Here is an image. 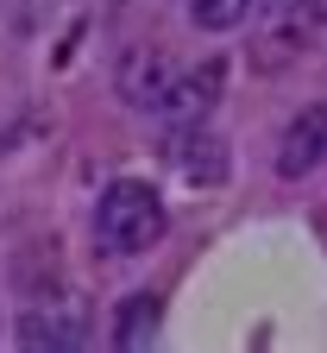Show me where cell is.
Wrapping results in <instances>:
<instances>
[{
  "label": "cell",
  "mask_w": 327,
  "mask_h": 353,
  "mask_svg": "<svg viewBox=\"0 0 327 353\" xmlns=\"http://www.w3.org/2000/svg\"><path fill=\"white\" fill-rule=\"evenodd\" d=\"M170 228V214L158 202L151 183H138V176H114L101 190V208H95V240L107 252H151Z\"/></svg>",
  "instance_id": "obj_1"
},
{
  "label": "cell",
  "mask_w": 327,
  "mask_h": 353,
  "mask_svg": "<svg viewBox=\"0 0 327 353\" xmlns=\"http://www.w3.org/2000/svg\"><path fill=\"white\" fill-rule=\"evenodd\" d=\"M170 158H176V170H182V183H196V190L226 183V139H220V132H214L208 120H196V126H176Z\"/></svg>",
  "instance_id": "obj_2"
},
{
  "label": "cell",
  "mask_w": 327,
  "mask_h": 353,
  "mask_svg": "<svg viewBox=\"0 0 327 353\" xmlns=\"http://www.w3.org/2000/svg\"><path fill=\"white\" fill-rule=\"evenodd\" d=\"M220 82H226V63H220V57L196 63L189 76L170 82V95L158 101V120H170V126H196V120H208V108L220 101Z\"/></svg>",
  "instance_id": "obj_3"
},
{
  "label": "cell",
  "mask_w": 327,
  "mask_h": 353,
  "mask_svg": "<svg viewBox=\"0 0 327 353\" xmlns=\"http://www.w3.org/2000/svg\"><path fill=\"white\" fill-rule=\"evenodd\" d=\"M170 63H164V51H145V44H132V51L120 57V70H114V88H120V101L126 108H145V114H158V101L170 95Z\"/></svg>",
  "instance_id": "obj_4"
},
{
  "label": "cell",
  "mask_w": 327,
  "mask_h": 353,
  "mask_svg": "<svg viewBox=\"0 0 327 353\" xmlns=\"http://www.w3.org/2000/svg\"><path fill=\"white\" fill-rule=\"evenodd\" d=\"M327 158V108H302L290 126H284V145H277V176H308L315 164Z\"/></svg>",
  "instance_id": "obj_5"
},
{
  "label": "cell",
  "mask_w": 327,
  "mask_h": 353,
  "mask_svg": "<svg viewBox=\"0 0 327 353\" xmlns=\"http://www.w3.org/2000/svg\"><path fill=\"white\" fill-rule=\"evenodd\" d=\"M158 328H164V303H158V290H132V296L114 309V347H120V353L151 347Z\"/></svg>",
  "instance_id": "obj_6"
},
{
  "label": "cell",
  "mask_w": 327,
  "mask_h": 353,
  "mask_svg": "<svg viewBox=\"0 0 327 353\" xmlns=\"http://www.w3.org/2000/svg\"><path fill=\"white\" fill-rule=\"evenodd\" d=\"M19 347H51V353H70V347H82V328L76 322H63L57 309L44 316V309H25V322H19Z\"/></svg>",
  "instance_id": "obj_7"
},
{
  "label": "cell",
  "mask_w": 327,
  "mask_h": 353,
  "mask_svg": "<svg viewBox=\"0 0 327 353\" xmlns=\"http://www.w3.org/2000/svg\"><path fill=\"white\" fill-rule=\"evenodd\" d=\"M246 13H252V0H189L196 32H240Z\"/></svg>",
  "instance_id": "obj_8"
},
{
  "label": "cell",
  "mask_w": 327,
  "mask_h": 353,
  "mask_svg": "<svg viewBox=\"0 0 327 353\" xmlns=\"http://www.w3.org/2000/svg\"><path fill=\"white\" fill-rule=\"evenodd\" d=\"M264 19H284V13H308V0H258Z\"/></svg>",
  "instance_id": "obj_9"
}]
</instances>
